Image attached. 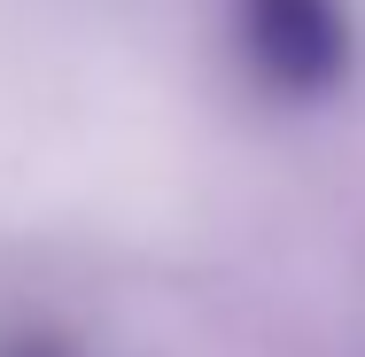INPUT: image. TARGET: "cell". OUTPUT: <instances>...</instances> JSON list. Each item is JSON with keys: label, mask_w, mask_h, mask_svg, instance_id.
<instances>
[{"label": "cell", "mask_w": 365, "mask_h": 357, "mask_svg": "<svg viewBox=\"0 0 365 357\" xmlns=\"http://www.w3.org/2000/svg\"><path fill=\"white\" fill-rule=\"evenodd\" d=\"M233 16H241V63L280 101H327L358 63L342 0H241Z\"/></svg>", "instance_id": "1"}, {"label": "cell", "mask_w": 365, "mask_h": 357, "mask_svg": "<svg viewBox=\"0 0 365 357\" xmlns=\"http://www.w3.org/2000/svg\"><path fill=\"white\" fill-rule=\"evenodd\" d=\"M8 357H63V350H55V342H16Z\"/></svg>", "instance_id": "2"}]
</instances>
